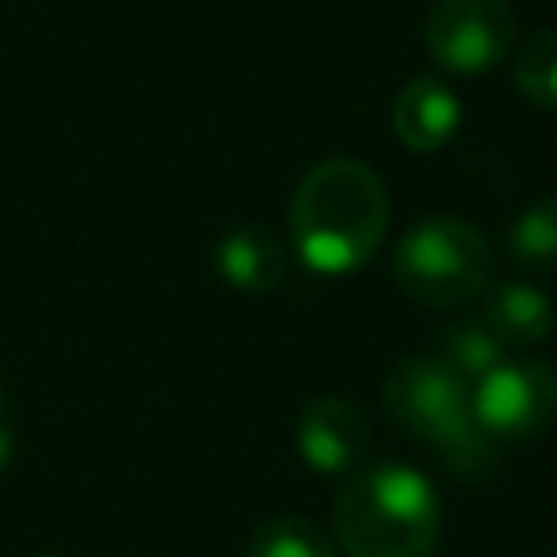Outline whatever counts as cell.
I'll list each match as a JSON object with an SVG mask.
<instances>
[{"instance_id":"6da1fadb","label":"cell","mask_w":557,"mask_h":557,"mask_svg":"<svg viewBox=\"0 0 557 557\" xmlns=\"http://www.w3.org/2000/svg\"><path fill=\"white\" fill-rule=\"evenodd\" d=\"M287 226L313 274H348L366 265L387 235V187L366 161L326 157L296 183Z\"/></svg>"},{"instance_id":"7a4b0ae2","label":"cell","mask_w":557,"mask_h":557,"mask_svg":"<svg viewBox=\"0 0 557 557\" xmlns=\"http://www.w3.org/2000/svg\"><path fill=\"white\" fill-rule=\"evenodd\" d=\"M331 531L344 557H426L440 540V496L405 461L357 466L331 496Z\"/></svg>"},{"instance_id":"3957f363","label":"cell","mask_w":557,"mask_h":557,"mask_svg":"<svg viewBox=\"0 0 557 557\" xmlns=\"http://www.w3.org/2000/svg\"><path fill=\"white\" fill-rule=\"evenodd\" d=\"M383 409L457 479H487L500 461L496 440L470 413V383L440 352H413L396 361L383 383Z\"/></svg>"},{"instance_id":"277c9868","label":"cell","mask_w":557,"mask_h":557,"mask_svg":"<svg viewBox=\"0 0 557 557\" xmlns=\"http://www.w3.org/2000/svg\"><path fill=\"white\" fill-rule=\"evenodd\" d=\"M492 265L496 257L487 235L457 213H431L413 222L392 257L396 287L426 309H457L487 292Z\"/></svg>"},{"instance_id":"5b68a950","label":"cell","mask_w":557,"mask_h":557,"mask_svg":"<svg viewBox=\"0 0 557 557\" xmlns=\"http://www.w3.org/2000/svg\"><path fill=\"white\" fill-rule=\"evenodd\" d=\"M470 413L492 440H527L557 422V366L505 357L470 383Z\"/></svg>"},{"instance_id":"8992f818","label":"cell","mask_w":557,"mask_h":557,"mask_svg":"<svg viewBox=\"0 0 557 557\" xmlns=\"http://www.w3.org/2000/svg\"><path fill=\"white\" fill-rule=\"evenodd\" d=\"M422 39L440 70L487 74L513 48V9L509 0H435Z\"/></svg>"},{"instance_id":"52a82bcc","label":"cell","mask_w":557,"mask_h":557,"mask_svg":"<svg viewBox=\"0 0 557 557\" xmlns=\"http://www.w3.org/2000/svg\"><path fill=\"white\" fill-rule=\"evenodd\" d=\"M370 422L344 396H318L296 418V453L318 474H348L366 461Z\"/></svg>"},{"instance_id":"ba28073f","label":"cell","mask_w":557,"mask_h":557,"mask_svg":"<svg viewBox=\"0 0 557 557\" xmlns=\"http://www.w3.org/2000/svg\"><path fill=\"white\" fill-rule=\"evenodd\" d=\"M392 131L409 152H440L461 131L457 91L435 74L409 78L392 100Z\"/></svg>"},{"instance_id":"9c48e42d","label":"cell","mask_w":557,"mask_h":557,"mask_svg":"<svg viewBox=\"0 0 557 557\" xmlns=\"http://www.w3.org/2000/svg\"><path fill=\"white\" fill-rule=\"evenodd\" d=\"M487 331L505 344V348H535L553 335V296L540 287V283H527V278H500V283H487V296H483V313Z\"/></svg>"},{"instance_id":"30bf717a","label":"cell","mask_w":557,"mask_h":557,"mask_svg":"<svg viewBox=\"0 0 557 557\" xmlns=\"http://www.w3.org/2000/svg\"><path fill=\"white\" fill-rule=\"evenodd\" d=\"M213 270H218V278L226 287L248 292V296H265V292H274L283 283L287 252L265 226H235V231H226L218 239Z\"/></svg>"},{"instance_id":"8fae6325","label":"cell","mask_w":557,"mask_h":557,"mask_svg":"<svg viewBox=\"0 0 557 557\" xmlns=\"http://www.w3.org/2000/svg\"><path fill=\"white\" fill-rule=\"evenodd\" d=\"M505 248L522 274H553L557 270V196L531 200L513 218Z\"/></svg>"},{"instance_id":"7c38bea8","label":"cell","mask_w":557,"mask_h":557,"mask_svg":"<svg viewBox=\"0 0 557 557\" xmlns=\"http://www.w3.org/2000/svg\"><path fill=\"white\" fill-rule=\"evenodd\" d=\"M248 557H339L331 535L309 518H265L248 535Z\"/></svg>"},{"instance_id":"4fadbf2b","label":"cell","mask_w":557,"mask_h":557,"mask_svg":"<svg viewBox=\"0 0 557 557\" xmlns=\"http://www.w3.org/2000/svg\"><path fill=\"white\" fill-rule=\"evenodd\" d=\"M440 357H444L466 383H474V379H483L487 370H496V366L505 361V344L487 331L483 318H461V322H453V326L444 331Z\"/></svg>"},{"instance_id":"5bb4252c","label":"cell","mask_w":557,"mask_h":557,"mask_svg":"<svg viewBox=\"0 0 557 557\" xmlns=\"http://www.w3.org/2000/svg\"><path fill=\"white\" fill-rule=\"evenodd\" d=\"M513 87L535 109H557V30L531 35L513 57Z\"/></svg>"},{"instance_id":"9a60e30c","label":"cell","mask_w":557,"mask_h":557,"mask_svg":"<svg viewBox=\"0 0 557 557\" xmlns=\"http://www.w3.org/2000/svg\"><path fill=\"white\" fill-rule=\"evenodd\" d=\"M13 461V426H9V418L0 422V470Z\"/></svg>"},{"instance_id":"2e32d148","label":"cell","mask_w":557,"mask_h":557,"mask_svg":"<svg viewBox=\"0 0 557 557\" xmlns=\"http://www.w3.org/2000/svg\"><path fill=\"white\" fill-rule=\"evenodd\" d=\"M9 418V387H4V366H0V422Z\"/></svg>"},{"instance_id":"e0dca14e","label":"cell","mask_w":557,"mask_h":557,"mask_svg":"<svg viewBox=\"0 0 557 557\" xmlns=\"http://www.w3.org/2000/svg\"><path fill=\"white\" fill-rule=\"evenodd\" d=\"M30 557H61V553H48V548H39V553H30Z\"/></svg>"}]
</instances>
